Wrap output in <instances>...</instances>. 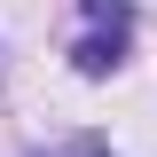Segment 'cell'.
I'll return each instance as SVG.
<instances>
[{
	"label": "cell",
	"instance_id": "1",
	"mask_svg": "<svg viewBox=\"0 0 157 157\" xmlns=\"http://www.w3.org/2000/svg\"><path fill=\"white\" fill-rule=\"evenodd\" d=\"M126 39H134V8L126 0H86V39L71 47V63L86 78H110L126 63Z\"/></svg>",
	"mask_w": 157,
	"mask_h": 157
},
{
	"label": "cell",
	"instance_id": "2",
	"mask_svg": "<svg viewBox=\"0 0 157 157\" xmlns=\"http://www.w3.org/2000/svg\"><path fill=\"white\" fill-rule=\"evenodd\" d=\"M63 157H102V149H94V141H78V149H63Z\"/></svg>",
	"mask_w": 157,
	"mask_h": 157
}]
</instances>
